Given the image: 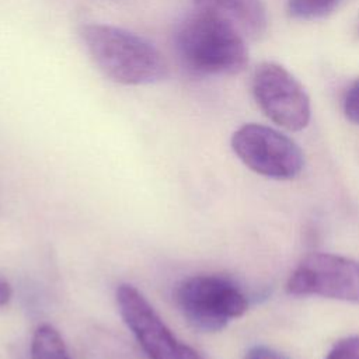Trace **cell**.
Listing matches in <instances>:
<instances>
[{
	"instance_id": "cell-1",
	"label": "cell",
	"mask_w": 359,
	"mask_h": 359,
	"mask_svg": "<svg viewBox=\"0 0 359 359\" xmlns=\"http://www.w3.org/2000/svg\"><path fill=\"white\" fill-rule=\"evenodd\" d=\"M175 48L182 65L199 76L236 74L248 62L240 31L224 18L198 10L177 29Z\"/></svg>"
},
{
	"instance_id": "cell-2",
	"label": "cell",
	"mask_w": 359,
	"mask_h": 359,
	"mask_svg": "<svg viewBox=\"0 0 359 359\" xmlns=\"http://www.w3.org/2000/svg\"><path fill=\"white\" fill-rule=\"evenodd\" d=\"M80 35L94 63L115 83L151 84L167 76L160 50L133 32L107 24H87Z\"/></svg>"
},
{
	"instance_id": "cell-3",
	"label": "cell",
	"mask_w": 359,
	"mask_h": 359,
	"mask_svg": "<svg viewBox=\"0 0 359 359\" xmlns=\"http://www.w3.org/2000/svg\"><path fill=\"white\" fill-rule=\"evenodd\" d=\"M175 303L185 320L203 332H217L248 310L243 290L231 279L216 273L181 280L175 287Z\"/></svg>"
},
{
	"instance_id": "cell-4",
	"label": "cell",
	"mask_w": 359,
	"mask_h": 359,
	"mask_svg": "<svg viewBox=\"0 0 359 359\" xmlns=\"http://www.w3.org/2000/svg\"><path fill=\"white\" fill-rule=\"evenodd\" d=\"M231 147L237 157L254 172L290 180L304 165L300 147L283 133L258 123H247L231 136Z\"/></svg>"
},
{
	"instance_id": "cell-5",
	"label": "cell",
	"mask_w": 359,
	"mask_h": 359,
	"mask_svg": "<svg viewBox=\"0 0 359 359\" xmlns=\"http://www.w3.org/2000/svg\"><path fill=\"white\" fill-rule=\"evenodd\" d=\"M286 290L293 296H320L359 304V261L311 252L290 273Z\"/></svg>"
},
{
	"instance_id": "cell-6",
	"label": "cell",
	"mask_w": 359,
	"mask_h": 359,
	"mask_svg": "<svg viewBox=\"0 0 359 359\" xmlns=\"http://www.w3.org/2000/svg\"><path fill=\"white\" fill-rule=\"evenodd\" d=\"M119 313L149 359H203L192 346L180 341L135 286L116 289Z\"/></svg>"
},
{
	"instance_id": "cell-7",
	"label": "cell",
	"mask_w": 359,
	"mask_h": 359,
	"mask_svg": "<svg viewBox=\"0 0 359 359\" xmlns=\"http://www.w3.org/2000/svg\"><path fill=\"white\" fill-rule=\"evenodd\" d=\"M252 93L264 114L289 130H302L310 121V100L302 84L280 65L265 62L252 76Z\"/></svg>"
},
{
	"instance_id": "cell-8",
	"label": "cell",
	"mask_w": 359,
	"mask_h": 359,
	"mask_svg": "<svg viewBox=\"0 0 359 359\" xmlns=\"http://www.w3.org/2000/svg\"><path fill=\"white\" fill-rule=\"evenodd\" d=\"M198 10L216 14L248 36L262 35L268 25L262 0H194Z\"/></svg>"
},
{
	"instance_id": "cell-9",
	"label": "cell",
	"mask_w": 359,
	"mask_h": 359,
	"mask_svg": "<svg viewBox=\"0 0 359 359\" xmlns=\"http://www.w3.org/2000/svg\"><path fill=\"white\" fill-rule=\"evenodd\" d=\"M31 359H72L63 338L50 324L39 325L31 341Z\"/></svg>"
},
{
	"instance_id": "cell-10",
	"label": "cell",
	"mask_w": 359,
	"mask_h": 359,
	"mask_svg": "<svg viewBox=\"0 0 359 359\" xmlns=\"http://www.w3.org/2000/svg\"><path fill=\"white\" fill-rule=\"evenodd\" d=\"M339 0H287L290 15L302 20L321 18L330 14Z\"/></svg>"
},
{
	"instance_id": "cell-11",
	"label": "cell",
	"mask_w": 359,
	"mask_h": 359,
	"mask_svg": "<svg viewBox=\"0 0 359 359\" xmlns=\"http://www.w3.org/2000/svg\"><path fill=\"white\" fill-rule=\"evenodd\" d=\"M325 359H359V337H348L338 341Z\"/></svg>"
},
{
	"instance_id": "cell-12",
	"label": "cell",
	"mask_w": 359,
	"mask_h": 359,
	"mask_svg": "<svg viewBox=\"0 0 359 359\" xmlns=\"http://www.w3.org/2000/svg\"><path fill=\"white\" fill-rule=\"evenodd\" d=\"M344 112L351 122L359 125V80L352 84L345 95Z\"/></svg>"
},
{
	"instance_id": "cell-13",
	"label": "cell",
	"mask_w": 359,
	"mask_h": 359,
	"mask_svg": "<svg viewBox=\"0 0 359 359\" xmlns=\"http://www.w3.org/2000/svg\"><path fill=\"white\" fill-rule=\"evenodd\" d=\"M245 359H290L287 355L265 346V345H255L248 349Z\"/></svg>"
},
{
	"instance_id": "cell-14",
	"label": "cell",
	"mask_w": 359,
	"mask_h": 359,
	"mask_svg": "<svg viewBox=\"0 0 359 359\" xmlns=\"http://www.w3.org/2000/svg\"><path fill=\"white\" fill-rule=\"evenodd\" d=\"M13 297V287L8 283L7 279L0 276V307H4L8 304V302Z\"/></svg>"
},
{
	"instance_id": "cell-15",
	"label": "cell",
	"mask_w": 359,
	"mask_h": 359,
	"mask_svg": "<svg viewBox=\"0 0 359 359\" xmlns=\"http://www.w3.org/2000/svg\"><path fill=\"white\" fill-rule=\"evenodd\" d=\"M358 32H359V27H358Z\"/></svg>"
}]
</instances>
